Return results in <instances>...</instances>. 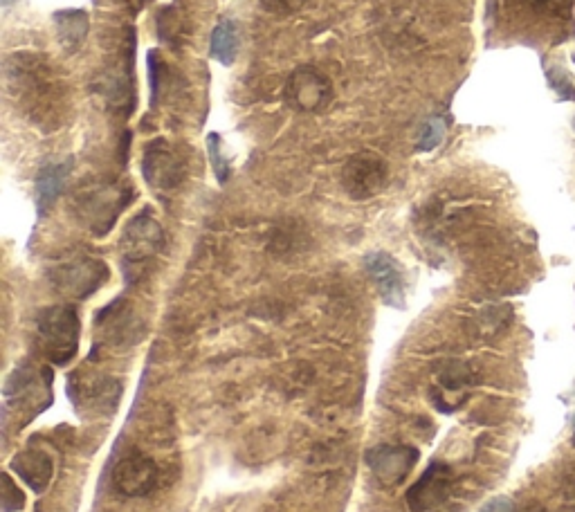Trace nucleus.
<instances>
[{"label": "nucleus", "mask_w": 575, "mask_h": 512, "mask_svg": "<svg viewBox=\"0 0 575 512\" xmlns=\"http://www.w3.org/2000/svg\"><path fill=\"white\" fill-rule=\"evenodd\" d=\"M5 81L9 95L34 126L57 128L66 111V86L48 61L32 52H16L7 59Z\"/></svg>", "instance_id": "nucleus-1"}, {"label": "nucleus", "mask_w": 575, "mask_h": 512, "mask_svg": "<svg viewBox=\"0 0 575 512\" xmlns=\"http://www.w3.org/2000/svg\"><path fill=\"white\" fill-rule=\"evenodd\" d=\"M135 191L131 185L120 180H88L79 185L72 194L70 209L75 221L84 227L88 234L102 239L113 230L117 218L131 205Z\"/></svg>", "instance_id": "nucleus-2"}, {"label": "nucleus", "mask_w": 575, "mask_h": 512, "mask_svg": "<svg viewBox=\"0 0 575 512\" xmlns=\"http://www.w3.org/2000/svg\"><path fill=\"white\" fill-rule=\"evenodd\" d=\"M81 319L72 306H48L36 315V344L54 367H66L79 351Z\"/></svg>", "instance_id": "nucleus-3"}, {"label": "nucleus", "mask_w": 575, "mask_h": 512, "mask_svg": "<svg viewBox=\"0 0 575 512\" xmlns=\"http://www.w3.org/2000/svg\"><path fill=\"white\" fill-rule=\"evenodd\" d=\"M48 279L63 297L84 301L106 286V281L111 279V268L97 256L72 252L50 265Z\"/></svg>", "instance_id": "nucleus-4"}, {"label": "nucleus", "mask_w": 575, "mask_h": 512, "mask_svg": "<svg viewBox=\"0 0 575 512\" xmlns=\"http://www.w3.org/2000/svg\"><path fill=\"white\" fill-rule=\"evenodd\" d=\"M162 248H164V230L153 218L151 209L133 216L129 225L124 227L120 241L124 274L129 277L131 283L144 277V268L162 252Z\"/></svg>", "instance_id": "nucleus-5"}, {"label": "nucleus", "mask_w": 575, "mask_h": 512, "mask_svg": "<svg viewBox=\"0 0 575 512\" xmlns=\"http://www.w3.org/2000/svg\"><path fill=\"white\" fill-rule=\"evenodd\" d=\"M52 369L23 362L5 384L7 407L30 409V418L39 416L52 402Z\"/></svg>", "instance_id": "nucleus-6"}, {"label": "nucleus", "mask_w": 575, "mask_h": 512, "mask_svg": "<svg viewBox=\"0 0 575 512\" xmlns=\"http://www.w3.org/2000/svg\"><path fill=\"white\" fill-rule=\"evenodd\" d=\"M142 176L153 191L169 194L176 191L187 176V162L178 153L176 146L167 140H151L144 146L142 155Z\"/></svg>", "instance_id": "nucleus-7"}, {"label": "nucleus", "mask_w": 575, "mask_h": 512, "mask_svg": "<svg viewBox=\"0 0 575 512\" xmlns=\"http://www.w3.org/2000/svg\"><path fill=\"white\" fill-rule=\"evenodd\" d=\"M340 180L342 189L353 200H369L387 187L389 167L382 155L373 151H360L353 153L351 158L344 162Z\"/></svg>", "instance_id": "nucleus-8"}, {"label": "nucleus", "mask_w": 575, "mask_h": 512, "mask_svg": "<svg viewBox=\"0 0 575 512\" xmlns=\"http://www.w3.org/2000/svg\"><path fill=\"white\" fill-rule=\"evenodd\" d=\"M286 102L299 113H322L333 102V81L315 66H299L286 81Z\"/></svg>", "instance_id": "nucleus-9"}, {"label": "nucleus", "mask_w": 575, "mask_h": 512, "mask_svg": "<svg viewBox=\"0 0 575 512\" xmlns=\"http://www.w3.org/2000/svg\"><path fill=\"white\" fill-rule=\"evenodd\" d=\"M418 450L414 445L405 443H378L373 445L364 454L367 468L373 477L385 488L400 486L409 474H412L414 465L418 463Z\"/></svg>", "instance_id": "nucleus-10"}, {"label": "nucleus", "mask_w": 575, "mask_h": 512, "mask_svg": "<svg viewBox=\"0 0 575 512\" xmlns=\"http://www.w3.org/2000/svg\"><path fill=\"white\" fill-rule=\"evenodd\" d=\"M158 477V465H155L151 456L138 450V447H131V450L115 463L111 483L117 495L135 499L151 495L155 486H158Z\"/></svg>", "instance_id": "nucleus-11"}, {"label": "nucleus", "mask_w": 575, "mask_h": 512, "mask_svg": "<svg viewBox=\"0 0 575 512\" xmlns=\"http://www.w3.org/2000/svg\"><path fill=\"white\" fill-rule=\"evenodd\" d=\"M364 272L369 274L380 299L391 308H405L407 304V277L403 265L387 252H369L364 256Z\"/></svg>", "instance_id": "nucleus-12"}, {"label": "nucleus", "mask_w": 575, "mask_h": 512, "mask_svg": "<svg viewBox=\"0 0 575 512\" xmlns=\"http://www.w3.org/2000/svg\"><path fill=\"white\" fill-rule=\"evenodd\" d=\"M454 472L447 463L434 461L427 465V470L418 477L412 488L407 490L405 501L412 512H430L443 506L450 499Z\"/></svg>", "instance_id": "nucleus-13"}, {"label": "nucleus", "mask_w": 575, "mask_h": 512, "mask_svg": "<svg viewBox=\"0 0 575 512\" xmlns=\"http://www.w3.org/2000/svg\"><path fill=\"white\" fill-rule=\"evenodd\" d=\"M68 393L77 407H88L93 414H113L122 398V382L111 376L70 378Z\"/></svg>", "instance_id": "nucleus-14"}, {"label": "nucleus", "mask_w": 575, "mask_h": 512, "mask_svg": "<svg viewBox=\"0 0 575 512\" xmlns=\"http://www.w3.org/2000/svg\"><path fill=\"white\" fill-rule=\"evenodd\" d=\"M474 382L472 371L465 367V364H450L438 378V384L432 387V402L438 411L443 414H452V411L459 409L465 398H468V389Z\"/></svg>", "instance_id": "nucleus-15"}, {"label": "nucleus", "mask_w": 575, "mask_h": 512, "mask_svg": "<svg viewBox=\"0 0 575 512\" xmlns=\"http://www.w3.org/2000/svg\"><path fill=\"white\" fill-rule=\"evenodd\" d=\"M9 468H12V472H16V477L21 479L27 488L34 490L36 495L48 490L54 477L52 459L43 450H36V447H25V450L14 454Z\"/></svg>", "instance_id": "nucleus-16"}, {"label": "nucleus", "mask_w": 575, "mask_h": 512, "mask_svg": "<svg viewBox=\"0 0 575 512\" xmlns=\"http://www.w3.org/2000/svg\"><path fill=\"white\" fill-rule=\"evenodd\" d=\"M72 162H50L41 167V171L36 173V212L39 216H48L50 209L57 203L63 187H66V180L70 176Z\"/></svg>", "instance_id": "nucleus-17"}, {"label": "nucleus", "mask_w": 575, "mask_h": 512, "mask_svg": "<svg viewBox=\"0 0 575 512\" xmlns=\"http://www.w3.org/2000/svg\"><path fill=\"white\" fill-rule=\"evenodd\" d=\"M54 27H57L61 48L68 54H77L88 39L90 21L84 9H63V12L54 14Z\"/></svg>", "instance_id": "nucleus-18"}, {"label": "nucleus", "mask_w": 575, "mask_h": 512, "mask_svg": "<svg viewBox=\"0 0 575 512\" xmlns=\"http://www.w3.org/2000/svg\"><path fill=\"white\" fill-rule=\"evenodd\" d=\"M241 39H239V27L234 21H221L212 32V41H209V52H212V59H216L223 66H232L239 57Z\"/></svg>", "instance_id": "nucleus-19"}, {"label": "nucleus", "mask_w": 575, "mask_h": 512, "mask_svg": "<svg viewBox=\"0 0 575 512\" xmlns=\"http://www.w3.org/2000/svg\"><path fill=\"white\" fill-rule=\"evenodd\" d=\"M510 308L506 306H492V308H486L483 313L477 315V319H474V324L479 326V333L481 335H495L499 333L501 328H506L508 322H510Z\"/></svg>", "instance_id": "nucleus-20"}, {"label": "nucleus", "mask_w": 575, "mask_h": 512, "mask_svg": "<svg viewBox=\"0 0 575 512\" xmlns=\"http://www.w3.org/2000/svg\"><path fill=\"white\" fill-rule=\"evenodd\" d=\"M158 34L164 43H169L176 48L182 34V21L178 9L173 7H164L158 12Z\"/></svg>", "instance_id": "nucleus-21"}, {"label": "nucleus", "mask_w": 575, "mask_h": 512, "mask_svg": "<svg viewBox=\"0 0 575 512\" xmlns=\"http://www.w3.org/2000/svg\"><path fill=\"white\" fill-rule=\"evenodd\" d=\"M447 133V120L445 117H432L427 120L418 135V151H434L436 146H441Z\"/></svg>", "instance_id": "nucleus-22"}, {"label": "nucleus", "mask_w": 575, "mask_h": 512, "mask_svg": "<svg viewBox=\"0 0 575 512\" xmlns=\"http://www.w3.org/2000/svg\"><path fill=\"white\" fill-rule=\"evenodd\" d=\"M207 151H209V158H212L214 176L218 178V182H221V185H225L227 178H230V173H232V164H230V160L225 158V153H223L221 135L212 133V135L207 137Z\"/></svg>", "instance_id": "nucleus-23"}, {"label": "nucleus", "mask_w": 575, "mask_h": 512, "mask_svg": "<svg viewBox=\"0 0 575 512\" xmlns=\"http://www.w3.org/2000/svg\"><path fill=\"white\" fill-rule=\"evenodd\" d=\"M149 81H151V104H158L162 90L167 86V63L155 50L149 52Z\"/></svg>", "instance_id": "nucleus-24"}, {"label": "nucleus", "mask_w": 575, "mask_h": 512, "mask_svg": "<svg viewBox=\"0 0 575 512\" xmlns=\"http://www.w3.org/2000/svg\"><path fill=\"white\" fill-rule=\"evenodd\" d=\"M0 506L5 512H21L25 508V495L12 479V474L3 472V490H0Z\"/></svg>", "instance_id": "nucleus-25"}, {"label": "nucleus", "mask_w": 575, "mask_h": 512, "mask_svg": "<svg viewBox=\"0 0 575 512\" xmlns=\"http://www.w3.org/2000/svg\"><path fill=\"white\" fill-rule=\"evenodd\" d=\"M546 77H549V84L555 93L560 95V99L575 102V86H573V81L567 77V72H562L560 68H549Z\"/></svg>", "instance_id": "nucleus-26"}, {"label": "nucleus", "mask_w": 575, "mask_h": 512, "mask_svg": "<svg viewBox=\"0 0 575 512\" xmlns=\"http://www.w3.org/2000/svg\"><path fill=\"white\" fill-rule=\"evenodd\" d=\"M261 7L266 9L268 14H275V16H290L299 12L301 7H304L308 0H259Z\"/></svg>", "instance_id": "nucleus-27"}, {"label": "nucleus", "mask_w": 575, "mask_h": 512, "mask_svg": "<svg viewBox=\"0 0 575 512\" xmlns=\"http://www.w3.org/2000/svg\"><path fill=\"white\" fill-rule=\"evenodd\" d=\"M524 3L535 9V12H544V14H558L567 9V0H524Z\"/></svg>", "instance_id": "nucleus-28"}, {"label": "nucleus", "mask_w": 575, "mask_h": 512, "mask_svg": "<svg viewBox=\"0 0 575 512\" xmlns=\"http://www.w3.org/2000/svg\"><path fill=\"white\" fill-rule=\"evenodd\" d=\"M479 512H513V501L506 499V497L492 499Z\"/></svg>", "instance_id": "nucleus-29"}, {"label": "nucleus", "mask_w": 575, "mask_h": 512, "mask_svg": "<svg viewBox=\"0 0 575 512\" xmlns=\"http://www.w3.org/2000/svg\"><path fill=\"white\" fill-rule=\"evenodd\" d=\"M135 3H138V5H144V3H146V0H135Z\"/></svg>", "instance_id": "nucleus-30"}, {"label": "nucleus", "mask_w": 575, "mask_h": 512, "mask_svg": "<svg viewBox=\"0 0 575 512\" xmlns=\"http://www.w3.org/2000/svg\"><path fill=\"white\" fill-rule=\"evenodd\" d=\"M9 3H12V0H3V5H9Z\"/></svg>", "instance_id": "nucleus-31"}, {"label": "nucleus", "mask_w": 575, "mask_h": 512, "mask_svg": "<svg viewBox=\"0 0 575 512\" xmlns=\"http://www.w3.org/2000/svg\"><path fill=\"white\" fill-rule=\"evenodd\" d=\"M573 447H575V432H573Z\"/></svg>", "instance_id": "nucleus-32"}]
</instances>
